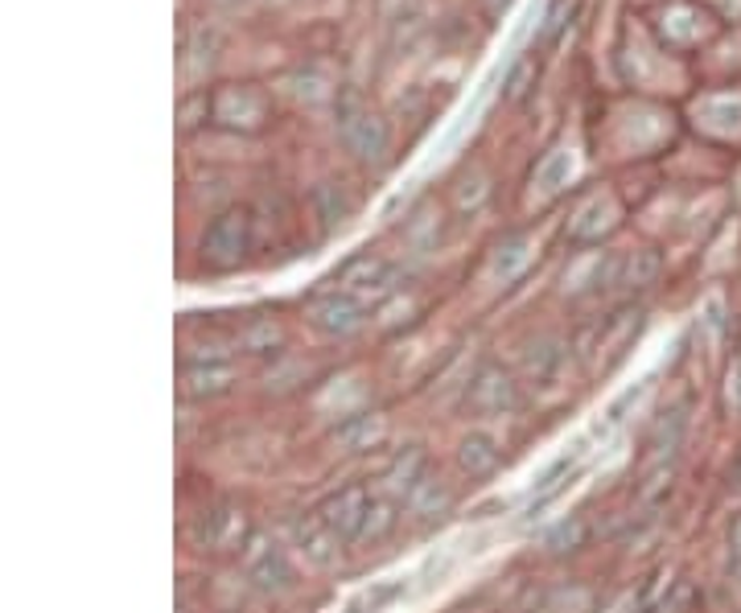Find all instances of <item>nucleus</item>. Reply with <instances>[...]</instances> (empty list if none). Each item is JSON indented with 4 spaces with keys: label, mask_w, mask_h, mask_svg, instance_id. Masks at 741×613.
<instances>
[{
    "label": "nucleus",
    "mask_w": 741,
    "mask_h": 613,
    "mask_svg": "<svg viewBox=\"0 0 741 613\" xmlns=\"http://www.w3.org/2000/svg\"><path fill=\"white\" fill-rule=\"evenodd\" d=\"M424 474H429V457H424L421 445H412V449H404L392 466H388V474H383V495L392 498V502H408L412 490L424 482Z\"/></svg>",
    "instance_id": "obj_9"
},
{
    "label": "nucleus",
    "mask_w": 741,
    "mask_h": 613,
    "mask_svg": "<svg viewBox=\"0 0 741 613\" xmlns=\"http://www.w3.org/2000/svg\"><path fill=\"white\" fill-rule=\"evenodd\" d=\"M379 437V424L371 420V416H359V420H350L347 428H338V440L342 445H350V449H363L367 440Z\"/></svg>",
    "instance_id": "obj_21"
},
{
    "label": "nucleus",
    "mask_w": 741,
    "mask_h": 613,
    "mask_svg": "<svg viewBox=\"0 0 741 613\" xmlns=\"http://www.w3.org/2000/svg\"><path fill=\"white\" fill-rule=\"evenodd\" d=\"M400 593H404V581L379 584L375 593H363V598L354 601V605H350L347 613H379V610H383V605H388V601H395V598H400Z\"/></svg>",
    "instance_id": "obj_20"
},
{
    "label": "nucleus",
    "mask_w": 741,
    "mask_h": 613,
    "mask_svg": "<svg viewBox=\"0 0 741 613\" xmlns=\"http://www.w3.org/2000/svg\"><path fill=\"white\" fill-rule=\"evenodd\" d=\"M247 248H251V219L247 210H223L203 235V260L218 272H227L244 260Z\"/></svg>",
    "instance_id": "obj_3"
},
{
    "label": "nucleus",
    "mask_w": 741,
    "mask_h": 613,
    "mask_svg": "<svg viewBox=\"0 0 741 613\" xmlns=\"http://www.w3.org/2000/svg\"><path fill=\"white\" fill-rule=\"evenodd\" d=\"M371 490L367 486H347V490H338V495H330L326 502H321V527L335 536L338 543H354L363 540L367 531V511H371Z\"/></svg>",
    "instance_id": "obj_4"
},
{
    "label": "nucleus",
    "mask_w": 741,
    "mask_h": 613,
    "mask_svg": "<svg viewBox=\"0 0 741 613\" xmlns=\"http://www.w3.org/2000/svg\"><path fill=\"white\" fill-rule=\"evenodd\" d=\"M335 284L338 292H347V297L363 301V305H379V301H388L400 289V268L379 260V256H354V260L338 268Z\"/></svg>",
    "instance_id": "obj_2"
},
{
    "label": "nucleus",
    "mask_w": 741,
    "mask_h": 613,
    "mask_svg": "<svg viewBox=\"0 0 741 613\" xmlns=\"http://www.w3.org/2000/svg\"><path fill=\"white\" fill-rule=\"evenodd\" d=\"M585 536H589V527H585V519H568V523H560L553 531V540H548V548L553 552H577L585 543Z\"/></svg>",
    "instance_id": "obj_18"
},
{
    "label": "nucleus",
    "mask_w": 741,
    "mask_h": 613,
    "mask_svg": "<svg viewBox=\"0 0 741 613\" xmlns=\"http://www.w3.org/2000/svg\"><path fill=\"white\" fill-rule=\"evenodd\" d=\"M738 490H741V469H738Z\"/></svg>",
    "instance_id": "obj_25"
},
{
    "label": "nucleus",
    "mask_w": 741,
    "mask_h": 613,
    "mask_svg": "<svg viewBox=\"0 0 741 613\" xmlns=\"http://www.w3.org/2000/svg\"><path fill=\"white\" fill-rule=\"evenodd\" d=\"M729 543H733V569H738V576H741V519L733 523V536H729Z\"/></svg>",
    "instance_id": "obj_23"
},
{
    "label": "nucleus",
    "mask_w": 741,
    "mask_h": 613,
    "mask_svg": "<svg viewBox=\"0 0 741 613\" xmlns=\"http://www.w3.org/2000/svg\"><path fill=\"white\" fill-rule=\"evenodd\" d=\"M235 383V371L223 363H189L182 371V395L186 399H218L227 395Z\"/></svg>",
    "instance_id": "obj_10"
},
{
    "label": "nucleus",
    "mask_w": 741,
    "mask_h": 613,
    "mask_svg": "<svg viewBox=\"0 0 741 613\" xmlns=\"http://www.w3.org/2000/svg\"><path fill=\"white\" fill-rule=\"evenodd\" d=\"M515 404H519V387L511 383V375L503 366L486 363L474 371V380L465 387V408L494 416V412H511Z\"/></svg>",
    "instance_id": "obj_6"
},
{
    "label": "nucleus",
    "mask_w": 741,
    "mask_h": 613,
    "mask_svg": "<svg viewBox=\"0 0 741 613\" xmlns=\"http://www.w3.org/2000/svg\"><path fill=\"white\" fill-rule=\"evenodd\" d=\"M560 359H565V354H560V346H556V342L539 346V351L532 354V359H527V371H532V380H536V383H548V380H553V371L560 366Z\"/></svg>",
    "instance_id": "obj_19"
},
{
    "label": "nucleus",
    "mask_w": 741,
    "mask_h": 613,
    "mask_svg": "<svg viewBox=\"0 0 741 613\" xmlns=\"http://www.w3.org/2000/svg\"><path fill=\"white\" fill-rule=\"evenodd\" d=\"M244 569H247V581H251V589H256V593L277 598V593H289V589H292L289 555H285V548H280V543L264 540V536H256V540L247 543Z\"/></svg>",
    "instance_id": "obj_5"
},
{
    "label": "nucleus",
    "mask_w": 741,
    "mask_h": 613,
    "mask_svg": "<svg viewBox=\"0 0 741 613\" xmlns=\"http://www.w3.org/2000/svg\"><path fill=\"white\" fill-rule=\"evenodd\" d=\"M498 461H503V453H498V445H494L486 433H470V437L457 445V466H462V474H470V478H491L494 469H498Z\"/></svg>",
    "instance_id": "obj_11"
},
{
    "label": "nucleus",
    "mask_w": 741,
    "mask_h": 613,
    "mask_svg": "<svg viewBox=\"0 0 741 613\" xmlns=\"http://www.w3.org/2000/svg\"><path fill=\"white\" fill-rule=\"evenodd\" d=\"M498 9H507V0H486V13L498 17Z\"/></svg>",
    "instance_id": "obj_24"
},
{
    "label": "nucleus",
    "mask_w": 741,
    "mask_h": 613,
    "mask_svg": "<svg viewBox=\"0 0 741 613\" xmlns=\"http://www.w3.org/2000/svg\"><path fill=\"white\" fill-rule=\"evenodd\" d=\"M338 112V132H342V141L347 148L359 157L363 165L379 169V165H388V153H392V132L379 116H371L363 107V100L354 95V91H342L335 103Z\"/></svg>",
    "instance_id": "obj_1"
},
{
    "label": "nucleus",
    "mask_w": 741,
    "mask_h": 613,
    "mask_svg": "<svg viewBox=\"0 0 741 613\" xmlns=\"http://www.w3.org/2000/svg\"><path fill=\"white\" fill-rule=\"evenodd\" d=\"M297 540H301V548H306V555L313 560V564H335L338 555V540L321 527V519H313V523H297Z\"/></svg>",
    "instance_id": "obj_13"
},
{
    "label": "nucleus",
    "mask_w": 741,
    "mask_h": 613,
    "mask_svg": "<svg viewBox=\"0 0 741 613\" xmlns=\"http://www.w3.org/2000/svg\"><path fill=\"white\" fill-rule=\"evenodd\" d=\"M524 79H527V62H519L507 79V95H519V91H524Z\"/></svg>",
    "instance_id": "obj_22"
},
{
    "label": "nucleus",
    "mask_w": 741,
    "mask_h": 613,
    "mask_svg": "<svg viewBox=\"0 0 741 613\" xmlns=\"http://www.w3.org/2000/svg\"><path fill=\"white\" fill-rule=\"evenodd\" d=\"M395 519H400V515H395V502L388 495L383 498H371V511H367V531H363V540H383V536H388V531H392L395 527Z\"/></svg>",
    "instance_id": "obj_15"
},
{
    "label": "nucleus",
    "mask_w": 741,
    "mask_h": 613,
    "mask_svg": "<svg viewBox=\"0 0 741 613\" xmlns=\"http://www.w3.org/2000/svg\"><path fill=\"white\" fill-rule=\"evenodd\" d=\"M363 301H354L347 292H330V297H321L318 305H313V325H318L326 337H350L363 330Z\"/></svg>",
    "instance_id": "obj_8"
},
{
    "label": "nucleus",
    "mask_w": 741,
    "mask_h": 613,
    "mask_svg": "<svg viewBox=\"0 0 741 613\" xmlns=\"http://www.w3.org/2000/svg\"><path fill=\"white\" fill-rule=\"evenodd\" d=\"M313 202H318V215L326 227H342L350 215V198L338 186H318V194H313Z\"/></svg>",
    "instance_id": "obj_14"
},
{
    "label": "nucleus",
    "mask_w": 741,
    "mask_h": 613,
    "mask_svg": "<svg viewBox=\"0 0 741 613\" xmlns=\"http://www.w3.org/2000/svg\"><path fill=\"white\" fill-rule=\"evenodd\" d=\"M655 277H659V256H655V251H639L635 260L626 263V277L618 280V284H626V289H647Z\"/></svg>",
    "instance_id": "obj_17"
},
{
    "label": "nucleus",
    "mask_w": 741,
    "mask_h": 613,
    "mask_svg": "<svg viewBox=\"0 0 741 613\" xmlns=\"http://www.w3.org/2000/svg\"><path fill=\"white\" fill-rule=\"evenodd\" d=\"M445 507H450V490H445V482L433 478V474H424V482L412 490V498H408V511L421 515V519H433V515H445Z\"/></svg>",
    "instance_id": "obj_12"
},
{
    "label": "nucleus",
    "mask_w": 741,
    "mask_h": 613,
    "mask_svg": "<svg viewBox=\"0 0 741 613\" xmlns=\"http://www.w3.org/2000/svg\"><path fill=\"white\" fill-rule=\"evenodd\" d=\"M239 346H244L247 354H272L280 351V330L272 322H251L239 334Z\"/></svg>",
    "instance_id": "obj_16"
},
{
    "label": "nucleus",
    "mask_w": 741,
    "mask_h": 613,
    "mask_svg": "<svg viewBox=\"0 0 741 613\" xmlns=\"http://www.w3.org/2000/svg\"><path fill=\"white\" fill-rule=\"evenodd\" d=\"M683 433H688V399L671 404V408L655 420L651 440H647V449H651V482H659L671 469V461L680 457Z\"/></svg>",
    "instance_id": "obj_7"
}]
</instances>
